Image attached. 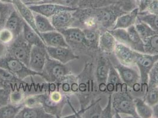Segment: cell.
Listing matches in <instances>:
<instances>
[{"label":"cell","mask_w":158,"mask_h":118,"mask_svg":"<svg viewBox=\"0 0 158 118\" xmlns=\"http://www.w3.org/2000/svg\"><path fill=\"white\" fill-rule=\"evenodd\" d=\"M126 13L117 3L97 8H78L73 13V26L98 29L102 32L112 30L117 19Z\"/></svg>","instance_id":"6da1fadb"},{"label":"cell","mask_w":158,"mask_h":118,"mask_svg":"<svg viewBox=\"0 0 158 118\" xmlns=\"http://www.w3.org/2000/svg\"><path fill=\"white\" fill-rule=\"evenodd\" d=\"M94 66V62L87 61L83 69L77 76L78 91L76 96L79 100L80 111L83 115L85 109L101 95L95 78Z\"/></svg>","instance_id":"7a4b0ae2"},{"label":"cell","mask_w":158,"mask_h":118,"mask_svg":"<svg viewBox=\"0 0 158 118\" xmlns=\"http://www.w3.org/2000/svg\"><path fill=\"white\" fill-rule=\"evenodd\" d=\"M57 31L63 35L67 44L77 55L85 54L93 59L98 56L89 46L81 28L77 27H70Z\"/></svg>","instance_id":"3957f363"},{"label":"cell","mask_w":158,"mask_h":118,"mask_svg":"<svg viewBox=\"0 0 158 118\" xmlns=\"http://www.w3.org/2000/svg\"><path fill=\"white\" fill-rule=\"evenodd\" d=\"M112 101L114 118H121L120 114H126L133 118H139L136 111L134 98L126 85L122 90L112 93Z\"/></svg>","instance_id":"277c9868"},{"label":"cell","mask_w":158,"mask_h":118,"mask_svg":"<svg viewBox=\"0 0 158 118\" xmlns=\"http://www.w3.org/2000/svg\"><path fill=\"white\" fill-rule=\"evenodd\" d=\"M118 43L129 47L133 50L145 53L144 42L140 37L135 25L127 28H116L109 30Z\"/></svg>","instance_id":"5b68a950"},{"label":"cell","mask_w":158,"mask_h":118,"mask_svg":"<svg viewBox=\"0 0 158 118\" xmlns=\"http://www.w3.org/2000/svg\"><path fill=\"white\" fill-rule=\"evenodd\" d=\"M73 73L67 65L50 58L48 55L41 77L47 83H59L67 76Z\"/></svg>","instance_id":"8992f818"},{"label":"cell","mask_w":158,"mask_h":118,"mask_svg":"<svg viewBox=\"0 0 158 118\" xmlns=\"http://www.w3.org/2000/svg\"><path fill=\"white\" fill-rule=\"evenodd\" d=\"M0 67L8 70L21 80L30 76H40L39 73L34 72L19 59L8 54L0 57Z\"/></svg>","instance_id":"52a82bcc"},{"label":"cell","mask_w":158,"mask_h":118,"mask_svg":"<svg viewBox=\"0 0 158 118\" xmlns=\"http://www.w3.org/2000/svg\"><path fill=\"white\" fill-rule=\"evenodd\" d=\"M158 60V54H150L137 52L135 65L140 76L142 93L146 92L148 86L149 74L154 64Z\"/></svg>","instance_id":"ba28073f"},{"label":"cell","mask_w":158,"mask_h":118,"mask_svg":"<svg viewBox=\"0 0 158 118\" xmlns=\"http://www.w3.org/2000/svg\"><path fill=\"white\" fill-rule=\"evenodd\" d=\"M111 62L105 54L100 53L96 58L94 75L101 95L107 93L106 84Z\"/></svg>","instance_id":"9c48e42d"},{"label":"cell","mask_w":158,"mask_h":118,"mask_svg":"<svg viewBox=\"0 0 158 118\" xmlns=\"http://www.w3.org/2000/svg\"><path fill=\"white\" fill-rule=\"evenodd\" d=\"M31 48L32 46L24 39L22 33L8 45L7 54L19 59L28 67Z\"/></svg>","instance_id":"30bf717a"},{"label":"cell","mask_w":158,"mask_h":118,"mask_svg":"<svg viewBox=\"0 0 158 118\" xmlns=\"http://www.w3.org/2000/svg\"><path fill=\"white\" fill-rule=\"evenodd\" d=\"M122 82L131 90L135 92H142L140 76L139 72L133 69V66L123 65L120 63L113 65Z\"/></svg>","instance_id":"8fae6325"},{"label":"cell","mask_w":158,"mask_h":118,"mask_svg":"<svg viewBox=\"0 0 158 118\" xmlns=\"http://www.w3.org/2000/svg\"><path fill=\"white\" fill-rule=\"evenodd\" d=\"M48 57L46 47L33 46L30 53L28 67L41 76V73L46 63Z\"/></svg>","instance_id":"7c38bea8"},{"label":"cell","mask_w":158,"mask_h":118,"mask_svg":"<svg viewBox=\"0 0 158 118\" xmlns=\"http://www.w3.org/2000/svg\"><path fill=\"white\" fill-rule=\"evenodd\" d=\"M27 6L32 10L33 13L40 14L48 19L62 11H74L78 9L66 7L56 3L49 2H42L37 4H31Z\"/></svg>","instance_id":"4fadbf2b"},{"label":"cell","mask_w":158,"mask_h":118,"mask_svg":"<svg viewBox=\"0 0 158 118\" xmlns=\"http://www.w3.org/2000/svg\"><path fill=\"white\" fill-rule=\"evenodd\" d=\"M46 48L50 58L59 61L63 64H67L73 60L80 58L79 55L74 52L69 47L46 46Z\"/></svg>","instance_id":"5bb4252c"},{"label":"cell","mask_w":158,"mask_h":118,"mask_svg":"<svg viewBox=\"0 0 158 118\" xmlns=\"http://www.w3.org/2000/svg\"><path fill=\"white\" fill-rule=\"evenodd\" d=\"M137 52L128 46L118 43L113 53L119 63L125 66H136L135 60Z\"/></svg>","instance_id":"9a60e30c"},{"label":"cell","mask_w":158,"mask_h":118,"mask_svg":"<svg viewBox=\"0 0 158 118\" xmlns=\"http://www.w3.org/2000/svg\"><path fill=\"white\" fill-rule=\"evenodd\" d=\"M12 1L15 10L18 11V13L23 19V20H24L42 39L41 34L38 31L35 25L34 14L33 11H32V10L22 0H12Z\"/></svg>","instance_id":"2e32d148"},{"label":"cell","mask_w":158,"mask_h":118,"mask_svg":"<svg viewBox=\"0 0 158 118\" xmlns=\"http://www.w3.org/2000/svg\"><path fill=\"white\" fill-rule=\"evenodd\" d=\"M74 11H62L50 18V20L56 30L73 27L75 18Z\"/></svg>","instance_id":"e0dca14e"},{"label":"cell","mask_w":158,"mask_h":118,"mask_svg":"<svg viewBox=\"0 0 158 118\" xmlns=\"http://www.w3.org/2000/svg\"><path fill=\"white\" fill-rule=\"evenodd\" d=\"M57 88L66 96L75 95L78 91V79L77 76L73 73L67 76L59 83H56Z\"/></svg>","instance_id":"ac0fdd59"},{"label":"cell","mask_w":158,"mask_h":118,"mask_svg":"<svg viewBox=\"0 0 158 118\" xmlns=\"http://www.w3.org/2000/svg\"><path fill=\"white\" fill-rule=\"evenodd\" d=\"M125 84L122 82L118 72L111 62L110 65L109 73L106 84L107 93L112 94L122 89Z\"/></svg>","instance_id":"d6986e66"},{"label":"cell","mask_w":158,"mask_h":118,"mask_svg":"<svg viewBox=\"0 0 158 118\" xmlns=\"http://www.w3.org/2000/svg\"><path fill=\"white\" fill-rule=\"evenodd\" d=\"M118 41L109 30L102 32L99 38V52L109 54L114 52Z\"/></svg>","instance_id":"ffe728a7"},{"label":"cell","mask_w":158,"mask_h":118,"mask_svg":"<svg viewBox=\"0 0 158 118\" xmlns=\"http://www.w3.org/2000/svg\"><path fill=\"white\" fill-rule=\"evenodd\" d=\"M15 118H56L47 113L41 106H24L19 112Z\"/></svg>","instance_id":"44dd1931"},{"label":"cell","mask_w":158,"mask_h":118,"mask_svg":"<svg viewBox=\"0 0 158 118\" xmlns=\"http://www.w3.org/2000/svg\"><path fill=\"white\" fill-rule=\"evenodd\" d=\"M24 20L21 17L18 11L15 10L10 15L5 27L13 33L15 39L23 33Z\"/></svg>","instance_id":"7402d4cb"},{"label":"cell","mask_w":158,"mask_h":118,"mask_svg":"<svg viewBox=\"0 0 158 118\" xmlns=\"http://www.w3.org/2000/svg\"><path fill=\"white\" fill-rule=\"evenodd\" d=\"M138 8H136L131 11L127 12L120 15L116 21L115 24L112 29H126L129 27L135 25L138 20Z\"/></svg>","instance_id":"603a6c76"},{"label":"cell","mask_w":158,"mask_h":118,"mask_svg":"<svg viewBox=\"0 0 158 118\" xmlns=\"http://www.w3.org/2000/svg\"><path fill=\"white\" fill-rule=\"evenodd\" d=\"M41 37L46 46L69 47L63 35L57 30L41 33Z\"/></svg>","instance_id":"cb8c5ba5"},{"label":"cell","mask_w":158,"mask_h":118,"mask_svg":"<svg viewBox=\"0 0 158 118\" xmlns=\"http://www.w3.org/2000/svg\"><path fill=\"white\" fill-rule=\"evenodd\" d=\"M85 39L90 48L97 56L100 52L99 50V38L102 32L98 29L83 28L82 29Z\"/></svg>","instance_id":"d4e9b609"},{"label":"cell","mask_w":158,"mask_h":118,"mask_svg":"<svg viewBox=\"0 0 158 118\" xmlns=\"http://www.w3.org/2000/svg\"><path fill=\"white\" fill-rule=\"evenodd\" d=\"M23 36L24 39L32 46H39L42 47H46V46L39 35L26 21H24V24Z\"/></svg>","instance_id":"484cf974"},{"label":"cell","mask_w":158,"mask_h":118,"mask_svg":"<svg viewBox=\"0 0 158 118\" xmlns=\"http://www.w3.org/2000/svg\"><path fill=\"white\" fill-rule=\"evenodd\" d=\"M136 111L139 118H151L153 117V107L148 105L144 99L134 98Z\"/></svg>","instance_id":"4316f807"},{"label":"cell","mask_w":158,"mask_h":118,"mask_svg":"<svg viewBox=\"0 0 158 118\" xmlns=\"http://www.w3.org/2000/svg\"><path fill=\"white\" fill-rule=\"evenodd\" d=\"M34 14L35 17V25L38 31L41 34V33H47L56 30L53 26L50 20L48 19V18L40 14L34 13Z\"/></svg>","instance_id":"83f0119b"},{"label":"cell","mask_w":158,"mask_h":118,"mask_svg":"<svg viewBox=\"0 0 158 118\" xmlns=\"http://www.w3.org/2000/svg\"><path fill=\"white\" fill-rule=\"evenodd\" d=\"M24 106V103L20 105H14L8 103L0 106V118H15Z\"/></svg>","instance_id":"f1b7e54d"},{"label":"cell","mask_w":158,"mask_h":118,"mask_svg":"<svg viewBox=\"0 0 158 118\" xmlns=\"http://www.w3.org/2000/svg\"><path fill=\"white\" fill-rule=\"evenodd\" d=\"M15 10L13 3L0 2V30L5 27L9 17Z\"/></svg>","instance_id":"f546056e"},{"label":"cell","mask_w":158,"mask_h":118,"mask_svg":"<svg viewBox=\"0 0 158 118\" xmlns=\"http://www.w3.org/2000/svg\"><path fill=\"white\" fill-rule=\"evenodd\" d=\"M100 100L101 98L96 99L86 108L82 118H101L102 108L100 104Z\"/></svg>","instance_id":"4dcf8cb0"},{"label":"cell","mask_w":158,"mask_h":118,"mask_svg":"<svg viewBox=\"0 0 158 118\" xmlns=\"http://www.w3.org/2000/svg\"><path fill=\"white\" fill-rule=\"evenodd\" d=\"M138 20L147 24L155 32L158 33V14L139 13Z\"/></svg>","instance_id":"1f68e13d"},{"label":"cell","mask_w":158,"mask_h":118,"mask_svg":"<svg viewBox=\"0 0 158 118\" xmlns=\"http://www.w3.org/2000/svg\"><path fill=\"white\" fill-rule=\"evenodd\" d=\"M135 28L139 33L140 37L143 42L152 36L157 34L150 27L145 23L137 20L136 23L135 24Z\"/></svg>","instance_id":"d6a6232c"},{"label":"cell","mask_w":158,"mask_h":118,"mask_svg":"<svg viewBox=\"0 0 158 118\" xmlns=\"http://www.w3.org/2000/svg\"><path fill=\"white\" fill-rule=\"evenodd\" d=\"M109 0H80L79 8H97L111 5Z\"/></svg>","instance_id":"836d02e7"},{"label":"cell","mask_w":158,"mask_h":118,"mask_svg":"<svg viewBox=\"0 0 158 118\" xmlns=\"http://www.w3.org/2000/svg\"><path fill=\"white\" fill-rule=\"evenodd\" d=\"M145 53L158 54V33L148 38L144 42Z\"/></svg>","instance_id":"e575fe53"},{"label":"cell","mask_w":158,"mask_h":118,"mask_svg":"<svg viewBox=\"0 0 158 118\" xmlns=\"http://www.w3.org/2000/svg\"><path fill=\"white\" fill-rule=\"evenodd\" d=\"M145 102L152 107L158 103V87H153L147 90L145 93Z\"/></svg>","instance_id":"d590c367"},{"label":"cell","mask_w":158,"mask_h":118,"mask_svg":"<svg viewBox=\"0 0 158 118\" xmlns=\"http://www.w3.org/2000/svg\"><path fill=\"white\" fill-rule=\"evenodd\" d=\"M156 87H158V60L154 64L149 73L148 89Z\"/></svg>","instance_id":"8d00e7d4"},{"label":"cell","mask_w":158,"mask_h":118,"mask_svg":"<svg viewBox=\"0 0 158 118\" xmlns=\"http://www.w3.org/2000/svg\"><path fill=\"white\" fill-rule=\"evenodd\" d=\"M26 98V97L24 92L18 90H15L10 92L9 100L10 103L14 105H20L24 103Z\"/></svg>","instance_id":"74e56055"},{"label":"cell","mask_w":158,"mask_h":118,"mask_svg":"<svg viewBox=\"0 0 158 118\" xmlns=\"http://www.w3.org/2000/svg\"><path fill=\"white\" fill-rule=\"evenodd\" d=\"M140 0H118L116 2L125 12H129L138 8Z\"/></svg>","instance_id":"f35d334b"},{"label":"cell","mask_w":158,"mask_h":118,"mask_svg":"<svg viewBox=\"0 0 158 118\" xmlns=\"http://www.w3.org/2000/svg\"><path fill=\"white\" fill-rule=\"evenodd\" d=\"M15 39L13 33L7 28L4 27L0 30V41L6 45H9Z\"/></svg>","instance_id":"ab89813d"},{"label":"cell","mask_w":158,"mask_h":118,"mask_svg":"<svg viewBox=\"0 0 158 118\" xmlns=\"http://www.w3.org/2000/svg\"><path fill=\"white\" fill-rule=\"evenodd\" d=\"M114 118V111L112 106V94H109V98L107 103L102 109L101 118Z\"/></svg>","instance_id":"60d3db41"},{"label":"cell","mask_w":158,"mask_h":118,"mask_svg":"<svg viewBox=\"0 0 158 118\" xmlns=\"http://www.w3.org/2000/svg\"><path fill=\"white\" fill-rule=\"evenodd\" d=\"M10 92V89H9L0 88V106L8 103Z\"/></svg>","instance_id":"b9f144b4"},{"label":"cell","mask_w":158,"mask_h":118,"mask_svg":"<svg viewBox=\"0 0 158 118\" xmlns=\"http://www.w3.org/2000/svg\"><path fill=\"white\" fill-rule=\"evenodd\" d=\"M145 12L148 13L158 14V0H153Z\"/></svg>","instance_id":"7bdbcfd3"},{"label":"cell","mask_w":158,"mask_h":118,"mask_svg":"<svg viewBox=\"0 0 158 118\" xmlns=\"http://www.w3.org/2000/svg\"><path fill=\"white\" fill-rule=\"evenodd\" d=\"M79 2L80 0H64L60 3L59 4L66 7L77 9L79 8Z\"/></svg>","instance_id":"ee69618b"},{"label":"cell","mask_w":158,"mask_h":118,"mask_svg":"<svg viewBox=\"0 0 158 118\" xmlns=\"http://www.w3.org/2000/svg\"><path fill=\"white\" fill-rule=\"evenodd\" d=\"M153 0H140L139 3V13L145 12L149 5L151 3Z\"/></svg>","instance_id":"f6af8a7d"},{"label":"cell","mask_w":158,"mask_h":118,"mask_svg":"<svg viewBox=\"0 0 158 118\" xmlns=\"http://www.w3.org/2000/svg\"><path fill=\"white\" fill-rule=\"evenodd\" d=\"M8 46L0 41V57L5 56L7 54Z\"/></svg>","instance_id":"bcb514c9"},{"label":"cell","mask_w":158,"mask_h":118,"mask_svg":"<svg viewBox=\"0 0 158 118\" xmlns=\"http://www.w3.org/2000/svg\"><path fill=\"white\" fill-rule=\"evenodd\" d=\"M43 0H24V2L27 5H31V4H37L41 2Z\"/></svg>","instance_id":"7dc6e473"},{"label":"cell","mask_w":158,"mask_h":118,"mask_svg":"<svg viewBox=\"0 0 158 118\" xmlns=\"http://www.w3.org/2000/svg\"><path fill=\"white\" fill-rule=\"evenodd\" d=\"M152 107L153 111V117L158 118V103Z\"/></svg>","instance_id":"c3c4849f"},{"label":"cell","mask_w":158,"mask_h":118,"mask_svg":"<svg viewBox=\"0 0 158 118\" xmlns=\"http://www.w3.org/2000/svg\"><path fill=\"white\" fill-rule=\"evenodd\" d=\"M64 0H48L45 2H49V3H56V4H59L60 3H61V2L64 1ZM42 3V2H41Z\"/></svg>","instance_id":"681fc988"},{"label":"cell","mask_w":158,"mask_h":118,"mask_svg":"<svg viewBox=\"0 0 158 118\" xmlns=\"http://www.w3.org/2000/svg\"><path fill=\"white\" fill-rule=\"evenodd\" d=\"M0 2L4 3H13L12 0H0Z\"/></svg>","instance_id":"f907efd6"},{"label":"cell","mask_w":158,"mask_h":118,"mask_svg":"<svg viewBox=\"0 0 158 118\" xmlns=\"http://www.w3.org/2000/svg\"><path fill=\"white\" fill-rule=\"evenodd\" d=\"M109 1L112 2L113 3H116V2L118 1V0H109Z\"/></svg>","instance_id":"816d5d0a"},{"label":"cell","mask_w":158,"mask_h":118,"mask_svg":"<svg viewBox=\"0 0 158 118\" xmlns=\"http://www.w3.org/2000/svg\"><path fill=\"white\" fill-rule=\"evenodd\" d=\"M48 1V0H43V1H42L41 2H45V1ZM40 3H41V2H40Z\"/></svg>","instance_id":"f5cc1de1"}]
</instances>
